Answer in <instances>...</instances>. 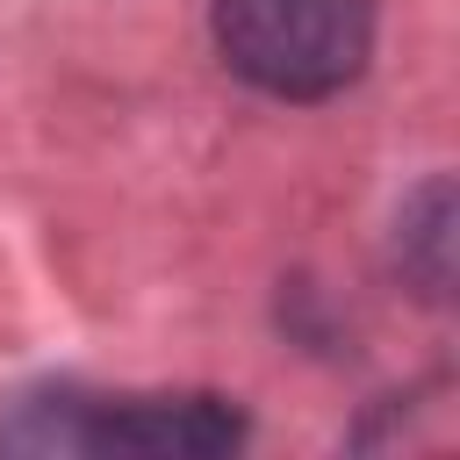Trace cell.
Listing matches in <instances>:
<instances>
[{
    "mask_svg": "<svg viewBox=\"0 0 460 460\" xmlns=\"http://www.w3.org/2000/svg\"><path fill=\"white\" fill-rule=\"evenodd\" d=\"M216 50L280 101H323L367 72L374 0H216Z\"/></svg>",
    "mask_w": 460,
    "mask_h": 460,
    "instance_id": "cell-1",
    "label": "cell"
},
{
    "mask_svg": "<svg viewBox=\"0 0 460 460\" xmlns=\"http://www.w3.org/2000/svg\"><path fill=\"white\" fill-rule=\"evenodd\" d=\"M7 446H36V453H230L244 438V417L223 395H115V402H86V395H50V402H22V417L0 431Z\"/></svg>",
    "mask_w": 460,
    "mask_h": 460,
    "instance_id": "cell-2",
    "label": "cell"
}]
</instances>
